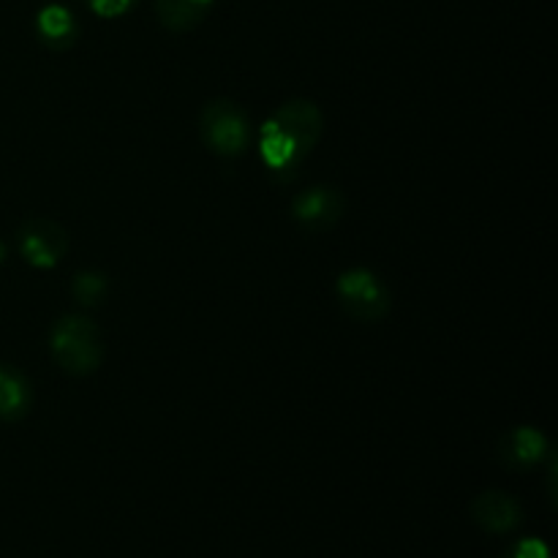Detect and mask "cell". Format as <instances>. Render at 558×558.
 Wrapping results in <instances>:
<instances>
[{"instance_id":"6da1fadb","label":"cell","mask_w":558,"mask_h":558,"mask_svg":"<svg viewBox=\"0 0 558 558\" xmlns=\"http://www.w3.org/2000/svg\"><path fill=\"white\" fill-rule=\"evenodd\" d=\"M325 129L322 109L311 98H289L256 134V147L267 169L276 174L294 172L316 150Z\"/></svg>"},{"instance_id":"7a4b0ae2","label":"cell","mask_w":558,"mask_h":558,"mask_svg":"<svg viewBox=\"0 0 558 558\" xmlns=\"http://www.w3.org/2000/svg\"><path fill=\"white\" fill-rule=\"evenodd\" d=\"M52 357L65 374L90 376L101 368L104 338L101 327L85 314H65L49 332Z\"/></svg>"},{"instance_id":"3957f363","label":"cell","mask_w":558,"mask_h":558,"mask_svg":"<svg viewBox=\"0 0 558 558\" xmlns=\"http://www.w3.org/2000/svg\"><path fill=\"white\" fill-rule=\"evenodd\" d=\"M199 134L207 150L221 158H240L254 145L248 112L232 98H213L199 112Z\"/></svg>"},{"instance_id":"277c9868","label":"cell","mask_w":558,"mask_h":558,"mask_svg":"<svg viewBox=\"0 0 558 558\" xmlns=\"http://www.w3.org/2000/svg\"><path fill=\"white\" fill-rule=\"evenodd\" d=\"M336 298L343 314L354 322L374 325L390 316L392 294L387 283L368 267H352L336 278Z\"/></svg>"},{"instance_id":"5b68a950","label":"cell","mask_w":558,"mask_h":558,"mask_svg":"<svg viewBox=\"0 0 558 558\" xmlns=\"http://www.w3.org/2000/svg\"><path fill=\"white\" fill-rule=\"evenodd\" d=\"M16 251L36 270H52L69 254V232L52 218H27L16 229Z\"/></svg>"},{"instance_id":"8992f818","label":"cell","mask_w":558,"mask_h":558,"mask_svg":"<svg viewBox=\"0 0 558 558\" xmlns=\"http://www.w3.org/2000/svg\"><path fill=\"white\" fill-rule=\"evenodd\" d=\"M347 210V196L336 185H311L292 199V218L305 232H327Z\"/></svg>"},{"instance_id":"52a82bcc","label":"cell","mask_w":558,"mask_h":558,"mask_svg":"<svg viewBox=\"0 0 558 558\" xmlns=\"http://www.w3.org/2000/svg\"><path fill=\"white\" fill-rule=\"evenodd\" d=\"M469 515L483 532L510 534L523 523V507L515 496L505 490H483L469 505Z\"/></svg>"},{"instance_id":"ba28073f","label":"cell","mask_w":558,"mask_h":558,"mask_svg":"<svg viewBox=\"0 0 558 558\" xmlns=\"http://www.w3.org/2000/svg\"><path fill=\"white\" fill-rule=\"evenodd\" d=\"M548 456V439L543 436V430L532 428V425L510 428L499 441H496V458H499L507 469H518V472H529V469L539 466Z\"/></svg>"},{"instance_id":"9c48e42d","label":"cell","mask_w":558,"mask_h":558,"mask_svg":"<svg viewBox=\"0 0 558 558\" xmlns=\"http://www.w3.org/2000/svg\"><path fill=\"white\" fill-rule=\"evenodd\" d=\"M33 409L31 379L14 365L0 363V420L20 423Z\"/></svg>"},{"instance_id":"30bf717a","label":"cell","mask_w":558,"mask_h":558,"mask_svg":"<svg viewBox=\"0 0 558 558\" xmlns=\"http://www.w3.org/2000/svg\"><path fill=\"white\" fill-rule=\"evenodd\" d=\"M36 33L41 38V44H47L49 49H71L80 38V25H76V16L71 14L65 5L47 3L36 14Z\"/></svg>"},{"instance_id":"8fae6325","label":"cell","mask_w":558,"mask_h":558,"mask_svg":"<svg viewBox=\"0 0 558 558\" xmlns=\"http://www.w3.org/2000/svg\"><path fill=\"white\" fill-rule=\"evenodd\" d=\"M216 0H156V16L167 31L189 33L205 22Z\"/></svg>"},{"instance_id":"7c38bea8","label":"cell","mask_w":558,"mask_h":558,"mask_svg":"<svg viewBox=\"0 0 558 558\" xmlns=\"http://www.w3.org/2000/svg\"><path fill=\"white\" fill-rule=\"evenodd\" d=\"M71 294H74L76 303L85 305V308H96V305H101L109 294L107 276L96 270L76 272L74 281H71Z\"/></svg>"},{"instance_id":"4fadbf2b","label":"cell","mask_w":558,"mask_h":558,"mask_svg":"<svg viewBox=\"0 0 558 558\" xmlns=\"http://www.w3.org/2000/svg\"><path fill=\"white\" fill-rule=\"evenodd\" d=\"M140 0H85L87 9L93 11L101 20H118V16H125L129 11L136 9Z\"/></svg>"},{"instance_id":"5bb4252c","label":"cell","mask_w":558,"mask_h":558,"mask_svg":"<svg viewBox=\"0 0 558 558\" xmlns=\"http://www.w3.org/2000/svg\"><path fill=\"white\" fill-rule=\"evenodd\" d=\"M507 550H510L512 558H550L548 545H545L543 539H534V537L521 539V543H515Z\"/></svg>"},{"instance_id":"9a60e30c","label":"cell","mask_w":558,"mask_h":558,"mask_svg":"<svg viewBox=\"0 0 558 558\" xmlns=\"http://www.w3.org/2000/svg\"><path fill=\"white\" fill-rule=\"evenodd\" d=\"M5 262V245H3V240H0V265H3Z\"/></svg>"},{"instance_id":"2e32d148","label":"cell","mask_w":558,"mask_h":558,"mask_svg":"<svg viewBox=\"0 0 558 558\" xmlns=\"http://www.w3.org/2000/svg\"><path fill=\"white\" fill-rule=\"evenodd\" d=\"M499 558H512V556H510V550H505V554H501Z\"/></svg>"}]
</instances>
